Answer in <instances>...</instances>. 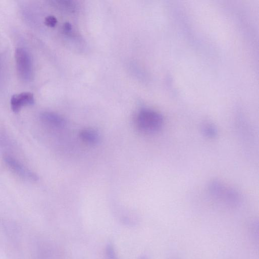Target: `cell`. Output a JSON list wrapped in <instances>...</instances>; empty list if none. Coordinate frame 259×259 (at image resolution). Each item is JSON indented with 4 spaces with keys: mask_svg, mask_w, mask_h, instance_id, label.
Wrapping results in <instances>:
<instances>
[{
    "mask_svg": "<svg viewBox=\"0 0 259 259\" xmlns=\"http://www.w3.org/2000/svg\"><path fill=\"white\" fill-rule=\"evenodd\" d=\"M58 23V20L54 16H49L47 17L45 21V24L49 27H55Z\"/></svg>",
    "mask_w": 259,
    "mask_h": 259,
    "instance_id": "obj_11",
    "label": "cell"
},
{
    "mask_svg": "<svg viewBox=\"0 0 259 259\" xmlns=\"http://www.w3.org/2000/svg\"><path fill=\"white\" fill-rule=\"evenodd\" d=\"M226 188L218 181H213L209 185V190L211 194L216 197L223 198Z\"/></svg>",
    "mask_w": 259,
    "mask_h": 259,
    "instance_id": "obj_7",
    "label": "cell"
},
{
    "mask_svg": "<svg viewBox=\"0 0 259 259\" xmlns=\"http://www.w3.org/2000/svg\"><path fill=\"white\" fill-rule=\"evenodd\" d=\"M53 3L57 8L67 12L74 13L77 11L76 5L72 1L62 0V1H54Z\"/></svg>",
    "mask_w": 259,
    "mask_h": 259,
    "instance_id": "obj_8",
    "label": "cell"
},
{
    "mask_svg": "<svg viewBox=\"0 0 259 259\" xmlns=\"http://www.w3.org/2000/svg\"><path fill=\"white\" fill-rule=\"evenodd\" d=\"M45 123L57 128H63L67 124L66 119L59 114L52 112H44L40 116Z\"/></svg>",
    "mask_w": 259,
    "mask_h": 259,
    "instance_id": "obj_5",
    "label": "cell"
},
{
    "mask_svg": "<svg viewBox=\"0 0 259 259\" xmlns=\"http://www.w3.org/2000/svg\"><path fill=\"white\" fill-rule=\"evenodd\" d=\"M64 30L67 34H71L72 31V26L71 24L66 23L64 26Z\"/></svg>",
    "mask_w": 259,
    "mask_h": 259,
    "instance_id": "obj_12",
    "label": "cell"
},
{
    "mask_svg": "<svg viewBox=\"0 0 259 259\" xmlns=\"http://www.w3.org/2000/svg\"><path fill=\"white\" fill-rule=\"evenodd\" d=\"M203 135L209 138H215L218 134L217 128L211 124H205L201 127Z\"/></svg>",
    "mask_w": 259,
    "mask_h": 259,
    "instance_id": "obj_9",
    "label": "cell"
},
{
    "mask_svg": "<svg viewBox=\"0 0 259 259\" xmlns=\"http://www.w3.org/2000/svg\"><path fill=\"white\" fill-rule=\"evenodd\" d=\"M4 160L7 165L20 176L31 181H37L38 176L34 172L25 168L19 161L10 156H6Z\"/></svg>",
    "mask_w": 259,
    "mask_h": 259,
    "instance_id": "obj_3",
    "label": "cell"
},
{
    "mask_svg": "<svg viewBox=\"0 0 259 259\" xmlns=\"http://www.w3.org/2000/svg\"><path fill=\"white\" fill-rule=\"evenodd\" d=\"M15 58L20 77L23 81H30L33 77V67L30 54L23 48H18L16 51Z\"/></svg>",
    "mask_w": 259,
    "mask_h": 259,
    "instance_id": "obj_2",
    "label": "cell"
},
{
    "mask_svg": "<svg viewBox=\"0 0 259 259\" xmlns=\"http://www.w3.org/2000/svg\"><path fill=\"white\" fill-rule=\"evenodd\" d=\"M0 70H1V63H0Z\"/></svg>",
    "mask_w": 259,
    "mask_h": 259,
    "instance_id": "obj_13",
    "label": "cell"
},
{
    "mask_svg": "<svg viewBox=\"0 0 259 259\" xmlns=\"http://www.w3.org/2000/svg\"><path fill=\"white\" fill-rule=\"evenodd\" d=\"M81 139L86 143L95 145L100 141V136L97 132L93 129H85L80 134Z\"/></svg>",
    "mask_w": 259,
    "mask_h": 259,
    "instance_id": "obj_6",
    "label": "cell"
},
{
    "mask_svg": "<svg viewBox=\"0 0 259 259\" xmlns=\"http://www.w3.org/2000/svg\"><path fill=\"white\" fill-rule=\"evenodd\" d=\"M106 259H119L112 243H109L106 247Z\"/></svg>",
    "mask_w": 259,
    "mask_h": 259,
    "instance_id": "obj_10",
    "label": "cell"
},
{
    "mask_svg": "<svg viewBox=\"0 0 259 259\" xmlns=\"http://www.w3.org/2000/svg\"><path fill=\"white\" fill-rule=\"evenodd\" d=\"M11 103L13 112L18 113L24 107L34 105V96L30 92H23L16 94L12 97Z\"/></svg>",
    "mask_w": 259,
    "mask_h": 259,
    "instance_id": "obj_4",
    "label": "cell"
},
{
    "mask_svg": "<svg viewBox=\"0 0 259 259\" xmlns=\"http://www.w3.org/2000/svg\"><path fill=\"white\" fill-rule=\"evenodd\" d=\"M164 118L158 112L150 109H143L137 118V125L142 131L154 133L159 131L163 126Z\"/></svg>",
    "mask_w": 259,
    "mask_h": 259,
    "instance_id": "obj_1",
    "label": "cell"
}]
</instances>
